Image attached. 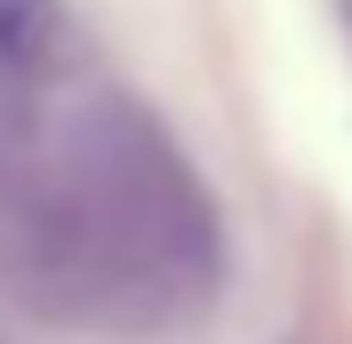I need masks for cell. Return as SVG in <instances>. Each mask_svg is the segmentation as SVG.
<instances>
[{
	"mask_svg": "<svg viewBox=\"0 0 352 344\" xmlns=\"http://www.w3.org/2000/svg\"><path fill=\"white\" fill-rule=\"evenodd\" d=\"M45 180L68 217L82 314H173L217 292V203L135 98H90Z\"/></svg>",
	"mask_w": 352,
	"mask_h": 344,
	"instance_id": "cell-1",
	"label": "cell"
},
{
	"mask_svg": "<svg viewBox=\"0 0 352 344\" xmlns=\"http://www.w3.org/2000/svg\"><path fill=\"white\" fill-rule=\"evenodd\" d=\"M60 53V0H0V75H45Z\"/></svg>",
	"mask_w": 352,
	"mask_h": 344,
	"instance_id": "cell-2",
	"label": "cell"
}]
</instances>
